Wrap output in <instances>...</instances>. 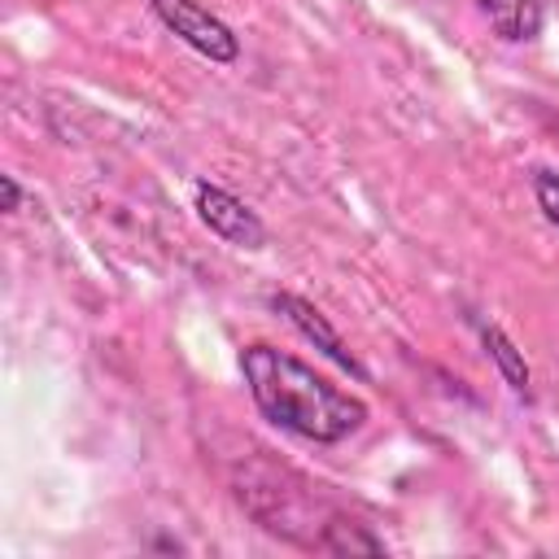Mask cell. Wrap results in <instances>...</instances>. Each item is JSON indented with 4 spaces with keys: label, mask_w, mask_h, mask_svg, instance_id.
<instances>
[{
    "label": "cell",
    "mask_w": 559,
    "mask_h": 559,
    "mask_svg": "<svg viewBox=\"0 0 559 559\" xmlns=\"http://www.w3.org/2000/svg\"><path fill=\"white\" fill-rule=\"evenodd\" d=\"M153 13H157V22L175 35V39H183L192 52H201V57H210V61H218V66H231L236 57H240V39H236V31L223 22V17H214L201 0H144Z\"/></svg>",
    "instance_id": "obj_2"
},
{
    "label": "cell",
    "mask_w": 559,
    "mask_h": 559,
    "mask_svg": "<svg viewBox=\"0 0 559 559\" xmlns=\"http://www.w3.org/2000/svg\"><path fill=\"white\" fill-rule=\"evenodd\" d=\"M476 332H480V345H485V354H489V358H493V367L502 371L507 389H511L515 397L533 402V376H528V362H524V354L511 345V336H507L498 323H476Z\"/></svg>",
    "instance_id": "obj_5"
},
{
    "label": "cell",
    "mask_w": 559,
    "mask_h": 559,
    "mask_svg": "<svg viewBox=\"0 0 559 559\" xmlns=\"http://www.w3.org/2000/svg\"><path fill=\"white\" fill-rule=\"evenodd\" d=\"M271 310L284 314V319H288V323H293V328H297L323 358H332L341 371H349L354 380H367V367L354 358V349L341 341V332L323 319V310H314L306 297H297V293H271Z\"/></svg>",
    "instance_id": "obj_4"
},
{
    "label": "cell",
    "mask_w": 559,
    "mask_h": 559,
    "mask_svg": "<svg viewBox=\"0 0 559 559\" xmlns=\"http://www.w3.org/2000/svg\"><path fill=\"white\" fill-rule=\"evenodd\" d=\"M476 4L489 17V26L511 44L537 39L542 31V0H476Z\"/></svg>",
    "instance_id": "obj_6"
},
{
    "label": "cell",
    "mask_w": 559,
    "mask_h": 559,
    "mask_svg": "<svg viewBox=\"0 0 559 559\" xmlns=\"http://www.w3.org/2000/svg\"><path fill=\"white\" fill-rule=\"evenodd\" d=\"M240 376H245L249 397L262 411V419L301 441L336 445L367 424V402L358 393L332 384L310 362H301L266 341H253L240 349Z\"/></svg>",
    "instance_id": "obj_1"
},
{
    "label": "cell",
    "mask_w": 559,
    "mask_h": 559,
    "mask_svg": "<svg viewBox=\"0 0 559 559\" xmlns=\"http://www.w3.org/2000/svg\"><path fill=\"white\" fill-rule=\"evenodd\" d=\"M17 205H22V183L13 175H0V210L4 214H17Z\"/></svg>",
    "instance_id": "obj_8"
},
{
    "label": "cell",
    "mask_w": 559,
    "mask_h": 559,
    "mask_svg": "<svg viewBox=\"0 0 559 559\" xmlns=\"http://www.w3.org/2000/svg\"><path fill=\"white\" fill-rule=\"evenodd\" d=\"M192 201H197V218H201L218 240L240 245V249H262V245H266L262 218H258L240 197H231L227 188L201 179V183L192 188Z\"/></svg>",
    "instance_id": "obj_3"
},
{
    "label": "cell",
    "mask_w": 559,
    "mask_h": 559,
    "mask_svg": "<svg viewBox=\"0 0 559 559\" xmlns=\"http://www.w3.org/2000/svg\"><path fill=\"white\" fill-rule=\"evenodd\" d=\"M533 197H537V210L546 214V223L559 231V175L546 170V166H537L533 170Z\"/></svg>",
    "instance_id": "obj_7"
}]
</instances>
